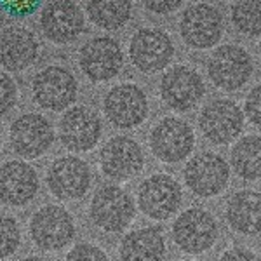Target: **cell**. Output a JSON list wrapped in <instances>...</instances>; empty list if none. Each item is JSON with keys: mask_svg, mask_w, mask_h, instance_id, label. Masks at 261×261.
<instances>
[{"mask_svg": "<svg viewBox=\"0 0 261 261\" xmlns=\"http://www.w3.org/2000/svg\"><path fill=\"white\" fill-rule=\"evenodd\" d=\"M226 221L239 233H261V193L252 190L233 193L226 204Z\"/></svg>", "mask_w": 261, "mask_h": 261, "instance_id": "obj_22", "label": "cell"}, {"mask_svg": "<svg viewBox=\"0 0 261 261\" xmlns=\"http://www.w3.org/2000/svg\"><path fill=\"white\" fill-rule=\"evenodd\" d=\"M65 261H110L107 252L92 244H79L68 252Z\"/></svg>", "mask_w": 261, "mask_h": 261, "instance_id": "obj_30", "label": "cell"}, {"mask_svg": "<svg viewBox=\"0 0 261 261\" xmlns=\"http://www.w3.org/2000/svg\"><path fill=\"white\" fill-rule=\"evenodd\" d=\"M141 2L150 12H155V14H169V12L178 9L183 0H141Z\"/></svg>", "mask_w": 261, "mask_h": 261, "instance_id": "obj_32", "label": "cell"}, {"mask_svg": "<svg viewBox=\"0 0 261 261\" xmlns=\"http://www.w3.org/2000/svg\"><path fill=\"white\" fill-rule=\"evenodd\" d=\"M44 0H0V11L14 19L30 18L40 9Z\"/></svg>", "mask_w": 261, "mask_h": 261, "instance_id": "obj_28", "label": "cell"}, {"mask_svg": "<svg viewBox=\"0 0 261 261\" xmlns=\"http://www.w3.org/2000/svg\"><path fill=\"white\" fill-rule=\"evenodd\" d=\"M89 214L98 228L110 233H119L134 220L136 205L133 197L124 188L108 185L94 193L89 205Z\"/></svg>", "mask_w": 261, "mask_h": 261, "instance_id": "obj_1", "label": "cell"}, {"mask_svg": "<svg viewBox=\"0 0 261 261\" xmlns=\"http://www.w3.org/2000/svg\"><path fill=\"white\" fill-rule=\"evenodd\" d=\"M140 209L151 220H167L181 204V187L167 174H153L145 179L138 192Z\"/></svg>", "mask_w": 261, "mask_h": 261, "instance_id": "obj_15", "label": "cell"}, {"mask_svg": "<svg viewBox=\"0 0 261 261\" xmlns=\"http://www.w3.org/2000/svg\"><path fill=\"white\" fill-rule=\"evenodd\" d=\"M179 33L190 47H213L223 35V18L220 11L209 4H193L187 7L179 21Z\"/></svg>", "mask_w": 261, "mask_h": 261, "instance_id": "obj_11", "label": "cell"}, {"mask_svg": "<svg viewBox=\"0 0 261 261\" xmlns=\"http://www.w3.org/2000/svg\"><path fill=\"white\" fill-rule=\"evenodd\" d=\"M33 242L44 251H60L75 237V221L60 205H45L33 214L30 221Z\"/></svg>", "mask_w": 261, "mask_h": 261, "instance_id": "obj_4", "label": "cell"}, {"mask_svg": "<svg viewBox=\"0 0 261 261\" xmlns=\"http://www.w3.org/2000/svg\"><path fill=\"white\" fill-rule=\"evenodd\" d=\"M220 261H259V259L256 258L251 251L241 249V247H235V249H230V251L223 252Z\"/></svg>", "mask_w": 261, "mask_h": 261, "instance_id": "obj_33", "label": "cell"}, {"mask_svg": "<svg viewBox=\"0 0 261 261\" xmlns=\"http://www.w3.org/2000/svg\"><path fill=\"white\" fill-rule=\"evenodd\" d=\"M105 115L120 129H133L148 115V99L136 84H120L105 96Z\"/></svg>", "mask_w": 261, "mask_h": 261, "instance_id": "obj_12", "label": "cell"}, {"mask_svg": "<svg viewBox=\"0 0 261 261\" xmlns=\"http://www.w3.org/2000/svg\"><path fill=\"white\" fill-rule=\"evenodd\" d=\"M79 65L89 81L107 82L122 70L124 53L119 42L110 37H94L81 47Z\"/></svg>", "mask_w": 261, "mask_h": 261, "instance_id": "obj_6", "label": "cell"}, {"mask_svg": "<svg viewBox=\"0 0 261 261\" xmlns=\"http://www.w3.org/2000/svg\"><path fill=\"white\" fill-rule=\"evenodd\" d=\"M207 73L216 87L223 91H237L251 79L252 60L249 53L239 45H221L209 60Z\"/></svg>", "mask_w": 261, "mask_h": 261, "instance_id": "obj_5", "label": "cell"}, {"mask_svg": "<svg viewBox=\"0 0 261 261\" xmlns=\"http://www.w3.org/2000/svg\"><path fill=\"white\" fill-rule=\"evenodd\" d=\"M231 166L244 179H261V136L242 138L231 150Z\"/></svg>", "mask_w": 261, "mask_h": 261, "instance_id": "obj_25", "label": "cell"}, {"mask_svg": "<svg viewBox=\"0 0 261 261\" xmlns=\"http://www.w3.org/2000/svg\"><path fill=\"white\" fill-rule=\"evenodd\" d=\"M39 54L37 37L23 27H9L0 33V65L9 71H21Z\"/></svg>", "mask_w": 261, "mask_h": 261, "instance_id": "obj_21", "label": "cell"}, {"mask_svg": "<svg viewBox=\"0 0 261 261\" xmlns=\"http://www.w3.org/2000/svg\"><path fill=\"white\" fill-rule=\"evenodd\" d=\"M21 261H45V259L37 258V256H28V258H24V259H21Z\"/></svg>", "mask_w": 261, "mask_h": 261, "instance_id": "obj_34", "label": "cell"}, {"mask_svg": "<svg viewBox=\"0 0 261 261\" xmlns=\"http://www.w3.org/2000/svg\"><path fill=\"white\" fill-rule=\"evenodd\" d=\"M133 0H87V14L103 30L122 28L130 18Z\"/></svg>", "mask_w": 261, "mask_h": 261, "instance_id": "obj_24", "label": "cell"}, {"mask_svg": "<svg viewBox=\"0 0 261 261\" xmlns=\"http://www.w3.org/2000/svg\"><path fill=\"white\" fill-rule=\"evenodd\" d=\"M230 179L228 162L211 151L195 155L185 167V183L199 197L218 195Z\"/></svg>", "mask_w": 261, "mask_h": 261, "instance_id": "obj_13", "label": "cell"}, {"mask_svg": "<svg viewBox=\"0 0 261 261\" xmlns=\"http://www.w3.org/2000/svg\"><path fill=\"white\" fill-rule=\"evenodd\" d=\"M246 117L251 120L252 125L261 129V84L247 94L246 99Z\"/></svg>", "mask_w": 261, "mask_h": 261, "instance_id": "obj_31", "label": "cell"}, {"mask_svg": "<svg viewBox=\"0 0 261 261\" xmlns=\"http://www.w3.org/2000/svg\"><path fill=\"white\" fill-rule=\"evenodd\" d=\"M77 81L66 68L47 66L33 77L32 94L39 107L50 112L68 108L77 98Z\"/></svg>", "mask_w": 261, "mask_h": 261, "instance_id": "obj_2", "label": "cell"}, {"mask_svg": "<svg viewBox=\"0 0 261 261\" xmlns=\"http://www.w3.org/2000/svg\"><path fill=\"white\" fill-rule=\"evenodd\" d=\"M101 171L112 179L124 181L140 174L145 166L141 146L127 136H115L108 140L99 153Z\"/></svg>", "mask_w": 261, "mask_h": 261, "instance_id": "obj_16", "label": "cell"}, {"mask_svg": "<svg viewBox=\"0 0 261 261\" xmlns=\"http://www.w3.org/2000/svg\"><path fill=\"white\" fill-rule=\"evenodd\" d=\"M16 99H18V87L14 81L6 71H0V115L9 112L16 105Z\"/></svg>", "mask_w": 261, "mask_h": 261, "instance_id": "obj_29", "label": "cell"}, {"mask_svg": "<svg viewBox=\"0 0 261 261\" xmlns=\"http://www.w3.org/2000/svg\"><path fill=\"white\" fill-rule=\"evenodd\" d=\"M60 138L71 151H89L101 138V119L87 107L70 108L60 120Z\"/></svg>", "mask_w": 261, "mask_h": 261, "instance_id": "obj_19", "label": "cell"}, {"mask_svg": "<svg viewBox=\"0 0 261 261\" xmlns=\"http://www.w3.org/2000/svg\"><path fill=\"white\" fill-rule=\"evenodd\" d=\"M195 145V134L190 124L176 117H166L151 129L150 146L159 161L174 164L187 159Z\"/></svg>", "mask_w": 261, "mask_h": 261, "instance_id": "obj_7", "label": "cell"}, {"mask_svg": "<svg viewBox=\"0 0 261 261\" xmlns=\"http://www.w3.org/2000/svg\"><path fill=\"white\" fill-rule=\"evenodd\" d=\"M92 181L91 167L77 157H61L53 162L47 172V187L61 200H77L87 193Z\"/></svg>", "mask_w": 261, "mask_h": 261, "instance_id": "obj_14", "label": "cell"}, {"mask_svg": "<svg viewBox=\"0 0 261 261\" xmlns=\"http://www.w3.org/2000/svg\"><path fill=\"white\" fill-rule=\"evenodd\" d=\"M39 192V174L28 162L11 161L0 166V200L9 205L28 204Z\"/></svg>", "mask_w": 261, "mask_h": 261, "instance_id": "obj_20", "label": "cell"}, {"mask_svg": "<svg viewBox=\"0 0 261 261\" xmlns=\"http://www.w3.org/2000/svg\"><path fill=\"white\" fill-rule=\"evenodd\" d=\"M84 24V12L71 0H53L44 7L40 16L42 32L54 44L73 42L82 33Z\"/></svg>", "mask_w": 261, "mask_h": 261, "instance_id": "obj_17", "label": "cell"}, {"mask_svg": "<svg viewBox=\"0 0 261 261\" xmlns=\"http://www.w3.org/2000/svg\"><path fill=\"white\" fill-rule=\"evenodd\" d=\"M199 125L205 140L214 145H228L242 133L244 115L231 99H214L202 108Z\"/></svg>", "mask_w": 261, "mask_h": 261, "instance_id": "obj_8", "label": "cell"}, {"mask_svg": "<svg viewBox=\"0 0 261 261\" xmlns=\"http://www.w3.org/2000/svg\"><path fill=\"white\" fill-rule=\"evenodd\" d=\"M119 252L122 261H162L166 254V241L159 228L145 226L125 235Z\"/></svg>", "mask_w": 261, "mask_h": 261, "instance_id": "obj_23", "label": "cell"}, {"mask_svg": "<svg viewBox=\"0 0 261 261\" xmlns=\"http://www.w3.org/2000/svg\"><path fill=\"white\" fill-rule=\"evenodd\" d=\"M0 146H2V134H0Z\"/></svg>", "mask_w": 261, "mask_h": 261, "instance_id": "obj_35", "label": "cell"}, {"mask_svg": "<svg viewBox=\"0 0 261 261\" xmlns=\"http://www.w3.org/2000/svg\"><path fill=\"white\" fill-rule=\"evenodd\" d=\"M172 239L181 251L199 254L211 249L218 239V223L205 209L193 207L179 214L172 225Z\"/></svg>", "mask_w": 261, "mask_h": 261, "instance_id": "obj_3", "label": "cell"}, {"mask_svg": "<svg viewBox=\"0 0 261 261\" xmlns=\"http://www.w3.org/2000/svg\"><path fill=\"white\" fill-rule=\"evenodd\" d=\"M205 92L204 81L188 66H174L161 81V94L167 107L178 112L192 110Z\"/></svg>", "mask_w": 261, "mask_h": 261, "instance_id": "obj_18", "label": "cell"}, {"mask_svg": "<svg viewBox=\"0 0 261 261\" xmlns=\"http://www.w3.org/2000/svg\"><path fill=\"white\" fill-rule=\"evenodd\" d=\"M231 21L244 35H261V0H235L231 7Z\"/></svg>", "mask_w": 261, "mask_h": 261, "instance_id": "obj_26", "label": "cell"}, {"mask_svg": "<svg viewBox=\"0 0 261 261\" xmlns=\"http://www.w3.org/2000/svg\"><path fill=\"white\" fill-rule=\"evenodd\" d=\"M129 56L138 70L153 73L171 63L174 56V44L166 32L157 28H141L130 39Z\"/></svg>", "mask_w": 261, "mask_h": 261, "instance_id": "obj_10", "label": "cell"}, {"mask_svg": "<svg viewBox=\"0 0 261 261\" xmlns=\"http://www.w3.org/2000/svg\"><path fill=\"white\" fill-rule=\"evenodd\" d=\"M21 244V230L14 218L0 214V258H9Z\"/></svg>", "mask_w": 261, "mask_h": 261, "instance_id": "obj_27", "label": "cell"}, {"mask_svg": "<svg viewBox=\"0 0 261 261\" xmlns=\"http://www.w3.org/2000/svg\"><path fill=\"white\" fill-rule=\"evenodd\" d=\"M9 141L19 157L39 159L53 146L54 129L50 122L39 113H24L12 122Z\"/></svg>", "mask_w": 261, "mask_h": 261, "instance_id": "obj_9", "label": "cell"}]
</instances>
